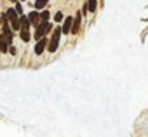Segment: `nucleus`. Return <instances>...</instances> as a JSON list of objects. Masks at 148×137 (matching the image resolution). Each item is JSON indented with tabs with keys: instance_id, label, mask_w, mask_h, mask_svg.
<instances>
[{
	"instance_id": "f257e3e1",
	"label": "nucleus",
	"mask_w": 148,
	"mask_h": 137,
	"mask_svg": "<svg viewBox=\"0 0 148 137\" xmlns=\"http://www.w3.org/2000/svg\"><path fill=\"white\" fill-rule=\"evenodd\" d=\"M63 33V30L61 28H56L54 31H52V38H51V43H49V52H56V49L59 47V35Z\"/></svg>"
},
{
	"instance_id": "f03ea898",
	"label": "nucleus",
	"mask_w": 148,
	"mask_h": 137,
	"mask_svg": "<svg viewBox=\"0 0 148 137\" xmlns=\"http://www.w3.org/2000/svg\"><path fill=\"white\" fill-rule=\"evenodd\" d=\"M52 30V26H51V23H47V21H44L42 24H38V28H37V40H40V38H44V35L45 33H49Z\"/></svg>"
},
{
	"instance_id": "7ed1b4c3",
	"label": "nucleus",
	"mask_w": 148,
	"mask_h": 137,
	"mask_svg": "<svg viewBox=\"0 0 148 137\" xmlns=\"http://www.w3.org/2000/svg\"><path fill=\"white\" fill-rule=\"evenodd\" d=\"M49 45H47V38H40L38 42H37V45H35V54L37 56H42V52L47 49Z\"/></svg>"
},
{
	"instance_id": "20e7f679",
	"label": "nucleus",
	"mask_w": 148,
	"mask_h": 137,
	"mask_svg": "<svg viewBox=\"0 0 148 137\" xmlns=\"http://www.w3.org/2000/svg\"><path fill=\"white\" fill-rule=\"evenodd\" d=\"M61 30H63V33H70V31L73 30V18H71V16L64 19V23H63Z\"/></svg>"
},
{
	"instance_id": "39448f33",
	"label": "nucleus",
	"mask_w": 148,
	"mask_h": 137,
	"mask_svg": "<svg viewBox=\"0 0 148 137\" xmlns=\"http://www.w3.org/2000/svg\"><path fill=\"white\" fill-rule=\"evenodd\" d=\"M80 19H82V12H79L75 16V19H73V30H71V33H77L80 30Z\"/></svg>"
},
{
	"instance_id": "423d86ee",
	"label": "nucleus",
	"mask_w": 148,
	"mask_h": 137,
	"mask_svg": "<svg viewBox=\"0 0 148 137\" xmlns=\"http://www.w3.org/2000/svg\"><path fill=\"white\" fill-rule=\"evenodd\" d=\"M19 23H21V30H28L30 24H32V21H30L28 16H21V18H19Z\"/></svg>"
},
{
	"instance_id": "0eeeda50",
	"label": "nucleus",
	"mask_w": 148,
	"mask_h": 137,
	"mask_svg": "<svg viewBox=\"0 0 148 137\" xmlns=\"http://www.w3.org/2000/svg\"><path fill=\"white\" fill-rule=\"evenodd\" d=\"M18 16H19V14H18V11H16V9H9V11H7V12L4 14V18H5V19H9V21L16 19Z\"/></svg>"
},
{
	"instance_id": "6e6552de",
	"label": "nucleus",
	"mask_w": 148,
	"mask_h": 137,
	"mask_svg": "<svg viewBox=\"0 0 148 137\" xmlns=\"http://www.w3.org/2000/svg\"><path fill=\"white\" fill-rule=\"evenodd\" d=\"M19 37H21L23 42H30V38H32V35H30L28 30H21V31H19Z\"/></svg>"
},
{
	"instance_id": "1a4fd4ad",
	"label": "nucleus",
	"mask_w": 148,
	"mask_h": 137,
	"mask_svg": "<svg viewBox=\"0 0 148 137\" xmlns=\"http://www.w3.org/2000/svg\"><path fill=\"white\" fill-rule=\"evenodd\" d=\"M47 2H49V0H35V9H37V11L44 9V7L47 5Z\"/></svg>"
},
{
	"instance_id": "9d476101",
	"label": "nucleus",
	"mask_w": 148,
	"mask_h": 137,
	"mask_svg": "<svg viewBox=\"0 0 148 137\" xmlns=\"http://www.w3.org/2000/svg\"><path fill=\"white\" fill-rule=\"evenodd\" d=\"M28 18H30V21H32L33 24H37V23H38V19H40V14H38V12H30V14H28Z\"/></svg>"
},
{
	"instance_id": "9b49d317",
	"label": "nucleus",
	"mask_w": 148,
	"mask_h": 137,
	"mask_svg": "<svg viewBox=\"0 0 148 137\" xmlns=\"http://www.w3.org/2000/svg\"><path fill=\"white\" fill-rule=\"evenodd\" d=\"M11 26H12V30H14V31H18V30L21 31V23H19V19H18V18L11 21Z\"/></svg>"
},
{
	"instance_id": "f8f14e48",
	"label": "nucleus",
	"mask_w": 148,
	"mask_h": 137,
	"mask_svg": "<svg viewBox=\"0 0 148 137\" xmlns=\"http://www.w3.org/2000/svg\"><path fill=\"white\" fill-rule=\"evenodd\" d=\"M87 7H89V12H94L96 11V0H87Z\"/></svg>"
},
{
	"instance_id": "ddd939ff",
	"label": "nucleus",
	"mask_w": 148,
	"mask_h": 137,
	"mask_svg": "<svg viewBox=\"0 0 148 137\" xmlns=\"http://www.w3.org/2000/svg\"><path fill=\"white\" fill-rule=\"evenodd\" d=\"M49 16H51V12H49V11H42L40 19H42V21H47V19H49Z\"/></svg>"
},
{
	"instance_id": "4468645a",
	"label": "nucleus",
	"mask_w": 148,
	"mask_h": 137,
	"mask_svg": "<svg viewBox=\"0 0 148 137\" xmlns=\"http://www.w3.org/2000/svg\"><path fill=\"white\" fill-rule=\"evenodd\" d=\"M7 45H9V43H7L4 38L0 40V49H2V52H7Z\"/></svg>"
},
{
	"instance_id": "2eb2a0df",
	"label": "nucleus",
	"mask_w": 148,
	"mask_h": 137,
	"mask_svg": "<svg viewBox=\"0 0 148 137\" xmlns=\"http://www.w3.org/2000/svg\"><path fill=\"white\" fill-rule=\"evenodd\" d=\"M54 21H56V23H61V21H63V14H61V12H56V14H54Z\"/></svg>"
},
{
	"instance_id": "dca6fc26",
	"label": "nucleus",
	"mask_w": 148,
	"mask_h": 137,
	"mask_svg": "<svg viewBox=\"0 0 148 137\" xmlns=\"http://www.w3.org/2000/svg\"><path fill=\"white\" fill-rule=\"evenodd\" d=\"M14 9L18 11V14H21V12H23V9H21V5H19V4H16V7H14ZM21 16H23V14H21Z\"/></svg>"
},
{
	"instance_id": "f3484780",
	"label": "nucleus",
	"mask_w": 148,
	"mask_h": 137,
	"mask_svg": "<svg viewBox=\"0 0 148 137\" xmlns=\"http://www.w3.org/2000/svg\"><path fill=\"white\" fill-rule=\"evenodd\" d=\"M12 2H16V0H12Z\"/></svg>"
}]
</instances>
